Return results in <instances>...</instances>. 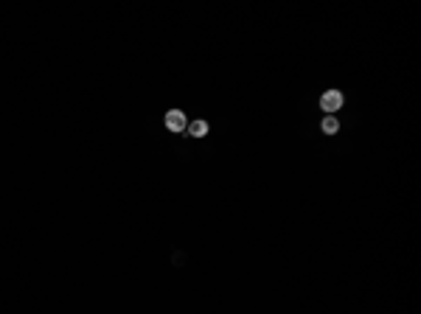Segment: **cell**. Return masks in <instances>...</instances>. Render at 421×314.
Returning a JSON list of instances; mask_svg holds the SVG:
<instances>
[{
	"mask_svg": "<svg viewBox=\"0 0 421 314\" xmlns=\"http://www.w3.org/2000/svg\"><path fill=\"white\" fill-rule=\"evenodd\" d=\"M343 93L340 90H326L323 93V98H320V107H323V112H328V115H334L337 110L343 107Z\"/></svg>",
	"mask_w": 421,
	"mask_h": 314,
	"instance_id": "cell-1",
	"label": "cell"
},
{
	"mask_svg": "<svg viewBox=\"0 0 421 314\" xmlns=\"http://www.w3.org/2000/svg\"><path fill=\"white\" fill-rule=\"evenodd\" d=\"M166 126L172 129V132H186V126H188L186 112H180V110H169V112H166Z\"/></svg>",
	"mask_w": 421,
	"mask_h": 314,
	"instance_id": "cell-2",
	"label": "cell"
},
{
	"mask_svg": "<svg viewBox=\"0 0 421 314\" xmlns=\"http://www.w3.org/2000/svg\"><path fill=\"white\" fill-rule=\"evenodd\" d=\"M186 132H188L191 138H205V135H208V124H205V121H191V124L186 126Z\"/></svg>",
	"mask_w": 421,
	"mask_h": 314,
	"instance_id": "cell-3",
	"label": "cell"
},
{
	"mask_svg": "<svg viewBox=\"0 0 421 314\" xmlns=\"http://www.w3.org/2000/svg\"><path fill=\"white\" fill-rule=\"evenodd\" d=\"M337 129H340L337 118L334 115H326V118H323V132H326V135H337Z\"/></svg>",
	"mask_w": 421,
	"mask_h": 314,
	"instance_id": "cell-4",
	"label": "cell"
}]
</instances>
